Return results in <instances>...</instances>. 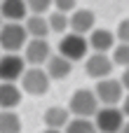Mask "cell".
Wrapping results in <instances>:
<instances>
[{
  "mask_svg": "<svg viewBox=\"0 0 129 133\" xmlns=\"http://www.w3.org/2000/svg\"><path fill=\"white\" fill-rule=\"evenodd\" d=\"M28 30L21 21H5L0 26V49L2 51H19L28 42Z\"/></svg>",
  "mask_w": 129,
  "mask_h": 133,
  "instance_id": "cell-1",
  "label": "cell"
},
{
  "mask_svg": "<svg viewBox=\"0 0 129 133\" xmlns=\"http://www.w3.org/2000/svg\"><path fill=\"white\" fill-rule=\"evenodd\" d=\"M49 82H52V77L47 75L45 68L31 65V68H26L24 75H21V91H26V94H31V96H45V94L49 91Z\"/></svg>",
  "mask_w": 129,
  "mask_h": 133,
  "instance_id": "cell-2",
  "label": "cell"
},
{
  "mask_svg": "<svg viewBox=\"0 0 129 133\" xmlns=\"http://www.w3.org/2000/svg\"><path fill=\"white\" fill-rule=\"evenodd\" d=\"M87 49H89V40L82 33H63L61 42H59V54L66 56L68 61H82L87 58Z\"/></svg>",
  "mask_w": 129,
  "mask_h": 133,
  "instance_id": "cell-3",
  "label": "cell"
},
{
  "mask_svg": "<svg viewBox=\"0 0 129 133\" xmlns=\"http://www.w3.org/2000/svg\"><path fill=\"white\" fill-rule=\"evenodd\" d=\"M94 124L101 133H120L125 126V112L118 105H103L94 115Z\"/></svg>",
  "mask_w": 129,
  "mask_h": 133,
  "instance_id": "cell-4",
  "label": "cell"
},
{
  "mask_svg": "<svg viewBox=\"0 0 129 133\" xmlns=\"http://www.w3.org/2000/svg\"><path fill=\"white\" fill-rule=\"evenodd\" d=\"M68 110L75 117H94L96 110H99L96 91H92V89H78L71 96V101H68Z\"/></svg>",
  "mask_w": 129,
  "mask_h": 133,
  "instance_id": "cell-5",
  "label": "cell"
},
{
  "mask_svg": "<svg viewBox=\"0 0 129 133\" xmlns=\"http://www.w3.org/2000/svg\"><path fill=\"white\" fill-rule=\"evenodd\" d=\"M96 98L101 105H118L122 103L125 98V87L120 79H113V77H103V79H96Z\"/></svg>",
  "mask_w": 129,
  "mask_h": 133,
  "instance_id": "cell-6",
  "label": "cell"
},
{
  "mask_svg": "<svg viewBox=\"0 0 129 133\" xmlns=\"http://www.w3.org/2000/svg\"><path fill=\"white\" fill-rule=\"evenodd\" d=\"M26 70V58L19 51H5L0 56V82H16Z\"/></svg>",
  "mask_w": 129,
  "mask_h": 133,
  "instance_id": "cell-7",
  "label": "cell"
},
{
  "mask_svg": "<svg viewBox=\"0 0 129 133\" xmlns=\"http://www.w3.org/2000/svg\"><path fill=\"white\" fill-rule=\"evenodd\" d=\"M49 56H52V47L47 37H28L24 47V58L28 65H45Z\"/></svg>",
  "mask_w": 129,
  "mask_h": 133,
  "instance_id": "cell-8",
  "label": "cell"
},
{
  "mask_svg": "<svg viewBox=\"0 0 129 133\" xmlns=\"http://www.w3.org/2000/svg\"><path fill=\"white\" fill-rule=\"evenodd\" d=\"M113 58L106 54V51H94L92 56L85 58V72L92 77V79H103V77H110L113 72Z\"/></svg>",
  "mask_w": 129,
  "mask_h": 133,
  "instance_id": "cell-9",
  "label": "cell"
},
{
  "mask_svg": "<svg viewBox=\"0 0 129 133\" xmlns=\"http://www.w3.org/2000/svg\"><path fill=\"white\" fill-rule=\"evenodd\" d=\"M94 23H96V16L92 9H73V14L68 16V26L73 33H92L94 30Z\"/></svg>",
  "mask_w": 129,
  "mask_h": 133,
  "instance_id": "cell-10",
  "label": "cell"
},
{
  "mask_svg": "<svg viewBox=\"0 0 129 133\" xmlns=\"http://www.w3.org/2000/svg\"><path fill=\"white\" fill-rule=\"evenodd\" d=\"M45 70H47V75L52 79H66L71 75V70H73V61H68L61 54H52L47 58V63H45Z\"/></svg>",
  "mask_w": 129,
  "mask_h": 133,
  "instance_id": "cell-11",
  "label": "cell"
},
{
  "mask_svg": "<svg viewBox=\"0 0 129 133\" xmlns=\"http://www.w3.org/2000/svg\"><path fill=\"white\" fill-rule=\"evenodd\" d=\"M0 14L5 21H24L31 12L26 0H0Z\"/></svg>",
  "mask_w": 129,
  "mask_h": 133,
  "instance_id": "cell-12",
  "label": "cell"
},
{
  "mask_svg": "<svg viewBox=\"0 0 129 133\" xmlns=\"http://www.w3.org/2000/svg\"><path fill=\"white\" fill-rule=\"evenodd\" d=\"M21 98V87H16V82H0V110H14Z\"/></svg>",
  "mask_w": 129,
  "mask_h": 133,
  "instance_id": "cell-13",
  "label": "cell"
},
{
  "mask_svg": "<svg viewBox=\"0 0 129 133\" xmlns=\"http://www.w3.org/2000/svg\"><path fill=\"white\" fill-rule=\"evenodd\" d=\"M24 26H26V30H28L31 37H47V35L52 33L49 21H47L45 14H28V16L24 19Z\"/></svg>",
  "mask_w": 129,
  "mask_h": 133,
  "instance_id": "cell-14",
  "label": "cell"
},
{
  "mask_svg": "<svg viewBox=\"0 0 129 133\" xmlns=\"http://www.w3.org/2000/svg\"><path fill=\"white\" fill-rule=\"evenodd\" d=\"M89 40V47L94 49V51H110L113 47H115V35L110 33V30H106V28H96V30H92V35L87 37Z\"/></svg>",
  "mask_w": 129,
  "mask_h": 133,
  "instance_id": "cell-15",
  "label": "cell"
},
{
  "mask_svg": "<svg viewBox=\"0 0 129 133\" xmlns=\"http://www.w3.org/2000/svg\"><path fill=\"white\" fill-rule=\"evenodd\" d=\"M71 122V110L68 108H59V105H54V108H47L45 110V126L47 129H66V124Z\"/></svg>",
  "mask_w": 129,
  "mask_h": 133,
  "instance_id": "cell-16",
  "label": "cell"
},
{
  "mask_svg": "<svg viewBox=\"0 0 129 133\" xmlns=\"http://www.w3.org/2000/svg\"><path fill=\"white\" fill-rule=\"evenodd\" d=\"M63 133H99V129L92 122V117H73L66 124Z\"/></svg>",
  "mask_w": 129,
  "mask_h": 133,
  "instance_id": "cell-17",
  "label": "cell"
},
{
  "mask_svg": "<svg viewBox=\"0 0 129 133\" xmlns=\"http://www.w3.org/2000/svg\"><path fill=\"white\" fill-rule=\"evenodd\" d=\"M0 133H21V119L14 110H0Z\"/></svg>",
  "mask_w": 129,
  "mask_h": 133,
  "instance_id": "cell-18",
  "label": "cell"
},
{
  "mask_svg": "<svg viewBox=\"0 0 129 133\" xmlns=\"http://www.w3.org/2000/svg\"><path fill=\"white\" fill-rule=\"evenodd\" d=\"M47 21H49V28H52V33H59V35H63L71 26H68V14L66 12H52L49 16H47Z\"/></svg>",
  "mask_w": 129,
  "mask_h": 133,
  "instance_id": "cell-19",
  "label": "cell"
},
{
  "mask_svg": "<svg viewBox=\"0 0 129 133\" xmlns=\"http://www.w3.org/2000/svg\"><path fill=\"white\" fill-rule=\"evenodd\" d=\"M113 63L129 68V42H120L113 47Z\"/></svg>",
  "mask_w": 129,
  "mask_h": 133,
  "instance_id": "cell-20",
  "label": "cell"
},
{
  "mask_svg": "<svg viewBox=\"0 0 129 133\" xmlns=\"http://www.w3.org/2000/svg\"><path fill=\"white\" fill-rule=\"evenodd\" d=\"M52 2H54V0H26L31 14H45V12L52 7Z\"/></svg>",
  "mask_w": 129,
  "mask_h": 133,
  "instance_id": "cell-21",
  "label": "cell"
},
{
  "mask_svg": "<svg viewBox=\"0 0 129 133\" xmlns=\"http://www.w3.org/2000/svg\"><path fill=\"white\" fill-rule=\"evenodd\" d=\"M115 37L120 42H129V19H122L118 23V30H115Z\"/></svg>",
  "mask_w": 129,
  "mask_h": 133,
  "instance_id": "cell-22",
  "label": "cell"
},
{
  "mask_svg": "<svg viewBox=\"0 0 129 133\" xmlns=\"http://www.w3.org/2000/svg\"><path fill=\"white\" fill-rule=\"evenodd\" d=\"M75 2L78 0H54V7L59 12H73L75 9Z\"/></svg>",
  "mask_w": 129,
  "mask_h": 133,
  "instance_id": "cell-23",
  "label": "cell"
},
{
  "mask_svg": "<svg viewBox=\"0 0 129 133\" xmlns=\"http://www.w3.org/2000/svg\"><path fill=\"white\" fill-rule=\"evenodd\" d=\"M120 82H122V87L129 91V68H125V72H122V77H120Z\"/></svg>",
  "mask_w": 129,
  "mask_h": 133,
  "instance_id": "cell-24",
  "label": "cell"
},
{
  "mask_svg": "<svg viewBox=\"0 0 129 133\" xmlns=\"http://www.w3.org/2000/svg\"><path fill=\"white\" fill-rule=\"evenodd\" d=\"M122 112H125V117H129V94L122 98Z\"/></svg>",
  "mask_w": 129,
  "mask_h": 133,
  "instance_id": "cell-25",
  "label": "cell"
},
{
  "mask_svg": "<svg viewBox=\"0 0 129 133\" xmlns=\"http://www.w3.org/2000/svg\"><path fill=\"white\" fill-rule=\"evenodd\" d=\"M42 133H63V131H61V129H45Z\"/></svg>",
  "mask_w": 129,
  "mask_h": 133,
  "instance_id": "cell-26",
  "label": "cell"
},
{
  "mask_svg": "<svg viewBox=\"0 0 129 133\" xmlns=\"http://www.w3.org/2000/svg\"><path fill=\"white\" fill-rule=\"evenodd\" d=\"M120 133H129V122H125V126L120 129Z\"/></svg>",
  "mask_w": 129,
  "mask_h": 133,
  "instance_id": "cell-27",
  "label": "cell"
},
{
  "mask_svg": "<svg viewBox=\"0 0 129 133\" xmlns=\"http://www.w3.org/2000/svg\"><path fill=\"white\" fill-rule=\"evenodd\" d=\"M0 26H2V14H0Z\"/></svg>",
  "mask_w": 129,
  "mask_h": 133,
  "instance_id": "cell-28",
  "label": "cell"
}]
</instances>
